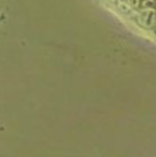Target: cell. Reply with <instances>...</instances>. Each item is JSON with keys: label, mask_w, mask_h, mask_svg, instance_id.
I'll return each mask as SVG.
<instances>
[{"label": "cell", "mask_w": 156, "mask_h": 157, "mask_svg": "<svg viewBox=\"0 0 156 157\" xmlns=\"http://www.w3.org/2000/svg\"><path fill=\"white\" fill-rule=\"evenodd\" d=\"M140 17L145 27H150V28L156 27V11L155 10H144L140 13Z\"/></svg>", "instance_id": "obj_1"}, {"label": "cell", "mask_w": 156, "mask_h": 157, "mask_svg": "<svg viewBox=\"0 0 156 157\" xmlns=\"http://www.w3.org/2000/svg\"><path fill=\"white\" fill-rule=\"evenodd\" d=\"M141 6L144 10H156V0H143Z\"/></svg>", "instance_id": "obj_2"}]
</instances>
